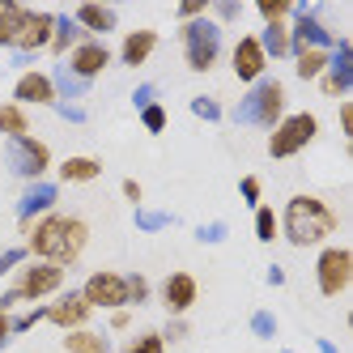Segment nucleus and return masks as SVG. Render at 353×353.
<instances>
[{
  "instance_id": "obj_1",
  "label": "nucleus",
  "mask_w": 353,
  "mask_h": 353,
  "mask_svg": "<svg viewBox=\"0 0 353 353\" xmlns=\"http://www.w3.org/2000/svg\"><path fill=\"white\" fill-rule=\"evenodd\" d=\"M85 247H90V225L81 217H68V213H47L26 230V251L43 264L68 268L81 260Z\"/></svg>"
},
{
  "instance_id": "obj_2",
  "label": "nucleus",
  "mask_w": 353,
  "mask_h": 353,
  "mask_svg": "<svg viewBox=\"0 0 353 353\" xmlns=\"http://www.w3.org/2000/svg\"><path fill=\"white\" fill-rule=\"evenodd\" d=\"M276 225L285 230V239H290L294 247H319L323 239H332V234H336L341 217H336V209L327 205V200L298 192V196L285 200V213L276 217Z\"/></svg>"
},
{
  "instance_id": "obj_3",
  "label": "nucleus",
  "mask_w": 353,
  "mask_h": 353,
  "mask_svg": "<svg viewBox=\"0 0 353 353\" xmlns=\"http://www.w3.org/2000/svg\"><path fill=\"white\" fill-rule=\"evenodd\" d=\"M285 119V85L276 77H260L243 94V103L234 107V123H251V128H276Z\"/></svg>"
},
{
  "instance_id": "obj_4",
  "label": "nucleus",
  "mask_w": 353,
  "mask_h": 353,
  "mask_svg": "<svg viewBox=\"0 0 353 353\" xmlns=\"http://www.w3.org/2000/svg\"><path fill=\"white\" fill-rule=\"evenodd\" d=\"M179 43H183V60H188L192 72H213L217 68V60H221V26L213 17L183 21Z\"/></svg>"
},
{
  "instance_id": "obj_5",
  "label": "nucleus",
  "mask_w": 353,
  "mask_h": 353,
  "mask_svg": "<svg viewBox=\"0 0 353 353\" xmlns=\"http://www.w3.org/2000/svg\"><path fill=\"white\" fill-rule=\"evenodd\" d=\"M315 137H319V115L315 111H285V119L268 132V158H276V162L298 158Z\"/></svg>"
},
{
  "instance_id": "obj_6",
  "label": "nucleus",
  "mask_w": 353,
  "mask_h": 353,
  "mask_svg": "<svg viewBox=\"0 0 353 353\" xmlns=\"http://www.w3.org/2000/svg\"><path fill=\"white\" fill-rule=\"evenodd\" d=\"M5 162H9V170L17 179L39 183L43 174L52 170V149H47V141H39V137H13V141H5Z\"/></svg>"
},
{
  "instance_id": "obj_7",
  "label": "nucleus",
  "mask_w": 353,
  "mask_h": 353,
  "mask_svg": "<svg viewBox=\"0 0 353 353\" xmlns=\"http://www.w3.org/2000/svg\"><path fill=\"white\" fill-rule=\"evenodd\" d=\"M64 290V268L60 264H43V260H30L17 268V281H13V294L21 302H47Z\"/></svg>"
},
{
  "instance_id": "obj_8",
  "label": "nucleus",
  "mask_w": 353,
  "mask_h": 353,
  "mask_svg": "<svg viewBox=\"0 0 353 353\" xmlns=\"http://www.w3.org/2000/svg\"><path fill=\"white\" fill-rule=\"evenodd\" d=\"M315 285L323 298H341L353 285V251L349 247H323L315 260Z\"/></svg>"
},
{
  "instance_id": "obj_9",
  "label": "nucleus",
  "mask_w": 353,
  "mask_h": 353,
  "mask_svg": "<svg viewBox=\"0 0 353 353\" xmlns=\"http://www.w3.org/2000/svg\"><path fill=\"white\" fill-rule=\"evenodd\" d=\"M56 34V13L52 9H21V21L13 30V52L17 56H39L43 47H52Z\"/></svg>"
},
{
  "instance_id": "obj_10",
  "label": "nucleus",
  "mask_w": 353,
  "mask_h": 353,
  "mask_svg": "<svg viewBox=\"0 0 353 353\" xmlns=\"http://www.w3.org/2000/svg\"><path fill=\"white\" fill-rule=\"evenodd\" d=\"M81 298L90 302L94 311H123V307H128V281H123V272L98 268V272L85 276Z\"/></svg>"
},
{
  "instance_id": "obj_11",
  "label": "nucleus",
  "mask_w": 353,
  "mask_h": 353,
  "mask_svg": "<svg viewBox=\"0 0 353 353\" xmlns=\"http://www.w3.org/2000/svg\"><path fill=\"white\" fill-rule=\"evenodd\" d=\"M319 90L327 98H349V90H353V43L349 39L332 43V52H327V72L319 77Z\"/></svg>"
},
{
  "instance_id": "obj_12",
  "label": "nucleus",
  "mask_w": 353,
  "mask_h": 353,
  "mask_svg": "<svg viewBox=\"0 0 353 353\" xmlns=\"http://www.w3.org/2000/svg\"><path fill=\"white\" fill-rule=\"evenodd\" d=\"M90 315H94V307L81 298V290H60V294L43 307V319L56 323V327H64V332H72V327H85Z\"/></svg>"
},
{
  "instance_id": "obj_13",
  "label": "nucleus",
  "mask_w": 353,
  "mask_h": 353,
  "mask_svg": "<svg viewBox=\"0 0 353 353\" xmlns=\"http://www.w3.org/2000/svg\"><path fill=\"white\" fill-rule=\"evenodd\" d=\"M56 200H60V183H47V179H39V183H30L26 192H21V200H17V225H21V234H26L39 217L52 213Z\"/></svg>"
},
{
  "instance_id": "obj_14",
  "label": "nucleus",
  "mask_w": 353,
  "mask_h": 353,
  "mask_svg": "<svg viewBox=\"0 0 353 353\" xmlns=\"http://www.w3.org/2000/svg\"><path fill=\"white\" fill-rule=\"evenodd\" d=\"M64 68H68V72H77L81 81H94L98 72H107V68H111V47H107V43H98V39H85V43H77V47L68 52Z\"/></svg>"
},
{
  "instance_id": "obj_15",
  "label": "nucleus",
  "mask_w": 353,
  "mask_h": 353,
  "mask_svg": "<svg viewBox=\"0 0 353 353\" xmlns=\"http://www.w3.org/2000/svg\"><path fill=\"white\" fill-rule=\"evenodd\" d=\"M230 68H234V77H239L243 85H256V81L264 77L268 56H264V47H260V39H256V34H243V39L234 43V52H230Z\"/></svg>"
},
{
  "instance_id": "obj_16",
  "label": "nucleus",
  "mask_w": 353,
  "mask_h": 353,
  "mask_svg": "<svg viewBox=\"0 0 353 353\" xmlns=\"http://www.w3.org/2000/svg\"><path fill=\"white\" fill-rule=\"evenodd\" d=\"M13 103L17 107H56V85L43 68H26L13 85Z\"/></svg>"
},
{
  "instance_id": "obj_17",
  "label": "nucleus",
  "mask_w": 353,
  "mask_h": 353,
  "mask_svg": "<svg viewBox=\"0 0 353 353\" xmlns=\"http://www.w3.org/2000/svg\"><path fill=\"white\" fill-rule=\"evenodd\" d=\"M196 298H200V285H196L192 272H170L162 281V307L170 315H188L196 307Z\"/></svg>"
},
{
  "instance_id": "obj_18",
  "label": "nucleus",
  "mask_w": 353,
  "mask_h": 353,
  "mask_svg": "<svg viewBox=\"0 0 353 353\" xmlns=\"http://www.w3.org/2000/svg\"><path fill=\"white\" fill-rule=\"evenodd\" d=\"M154 52H158V30L141 26V30H132V34H123L119 60H123V68H141V64H149V56H154Z\"/></svg>"
},
{
  "instance_id": "obj_19",
  "label": "nucleus",
  "mask_w": 353,
  "mask_h": 353,
  "mask_svg": "<svg viewBox=\"0 0 353 353\" xmlns=\"http://www.w3.org/2000/svg\"><path fill=\"white\" fill-rule=\"evenodd\" d=\"M72 21H77V26L94 39V34H111V30H115V21H119V13L107 9V5H94V0H85V5L72 9Z\"/></svg>"
},
{
  "instance_id": "obj_20",
  "label": "nucleus",
  "mask_w": 353,
  "mask_h": 353,
  "mask_svg": "<svg viewBox=\"0 0 353 353\" xmlns=\"http://www.w3.org/2000/svg\"><path fill=\"white\" fill-rule=\"evenodd\" d=\"M256 39H260V47H264V56H268V60H285V56H294L290 21H272V26H264Z\"/></svg>"
},
{
  "instance_id": "obj_21",
  "label": "nucleus",
  "mask_w": 353,
  "mask_h": 353,
  "mask_svg": "<svg viewBox=\"0 0 353 353\" xmlns=\"http://www.w3.org/2000/svg\"><path fill=\"white\" fill-rule=\"evenodd\" d=\"M90 34L77 26V21H72V13H56V34H52V47H47V52L52 56H68L72 47L77 43H85Z\"/></svg>"
},
{
  "instance_id": "obj_22",
  "label": "nucleus",
  "mask_w": 353,
  "mask_h": 353,
  "mask_svg": "<svg viewBox=\"0 0 353 353\" xmlns=\"http://www.w3.org/2000/svg\"><path fill=\"white\" fill-rule=\"evenodd\" d=\"M47 77H52V85H56V103H77V98H85L90 85H94V81H81L77 72H68L64 64H56Z\"/></svg>"
},
{
  "instance_id": "obj_23",
  "label": "nucleus",
  "mask_w": 353,
  "mask_h": 353,
  "mask_svg": "<svg viewBox=\"0 0 353 353\" xmlns=\"http://www.w3.org/2000/svg\"><path fill=\"white\" fill-rule=\"evenodd\" d=\"M98 174H103V162H98V158H85V154L60 162V179H64V183H94Z\"/></svg>"
},
{
  "instance_id": "obj_24",
  "label": "nucleus",
  "mask_w": 353,
  "mask_h": 353,
  "mask_svg": "<svg viewBox=\"0 0 353 353\" xmlns=\"http://www.w3.org/2000/svg\"><path fill=\"white\" fill-rule=\"evenodd\" d=\"M64 349L68 353H111V341L103 332H94V327H72V332H64Z\"/></svg>"
},
{
  "instance_id": "obj_25",
  "label": "nucleus",
  "mask_w": 353,
  "mask_h": 353,
  "mask_svg": "<svg viewBox=\"0 0 353 353\" xmlns=\"http://www.w3.org/2000/svg\"><path fill=\"white\" fill-rule=\"evenodd\" d=\"M0 137H5V141H13V137H30V115H26V107L0 103Z\"/></svg>"
},
{
  "instance_id": "obj_26",
  "label": "nucleus",
  "mask_w": 353,
  "mask_h": 353,
  "mask_svg": "<svg viewBox=\"0 0 353 353\" xmlns=\"http://www.w3.org/2000/svg\"><path fill=\"white\" fill-rule=\"evenodd\" d=\"M294 72L302 81H319L327 72V52H294Z\"/></svg>"
},
{
  "instance_id": "obj_27",
  "label": "nucleus",
  "mask_w": 353,
  "mask_h": 353,
  "mask_svg": "<svg viewBox=\"0 0 353 353\" xmlns=\"http://www.w3.org/2000/svg\"><path fill=\"white\" fill-rule=\"evenodd\" d=\"M21 9L26 5H17V0H0V47H13V30L21 21Z\"/></svg>"
},
{
  "instance_id": "obj_28",
  "label": "nucleus",
  "mask_w": 353,
  "mask_h": 353,
  "mask_svg": "<svg viewBox=\"0 0 353 353\" xmlns=\"http://www.w3.org/2000/svg\"><path fill=\"white\" fill-rule=\"evenodd\" d=\"M137 230H145V234H158V230H166V225L174 221L170 213H158V209H137Z\"/></svg>"
},
{
  "instance_id": "obj_29",
  "label": "nucleus",
  "mask_w": 353,
  "mask_h": 353,
  "mask_svg": "<svg viewBox=\"0 0 353 353\" xmlns=\"http://www.w3.org/2000/svg\"><path fill=\"white\" fill-rule=\"evenodd\" d=\"M276 230H281V225H276V209L256 205V239H260V243H272Z\"/></svg>"
},
{
  "instance_id": "obj_30",
  "label": "nucleus",
  "mask_w": 353,
  "mask_h": 353,
  "mask_svg": "<svg viewBox=\"0 0 353 353\" xmlns=\"http://www.w3.org/2000/svg\"><path fill=\"white\" fill-rule=\"evenodd\" d=\"M119 353H166V341H162V332H141V336H132L128 345H123Z\"/></svg>"
},
{
  "instance_id": "obj_31",
  "label": "nucleus",
  "mask_w": 353,
  "mask_h": 353,
  "mask_svg": "<svg viewBox=\"0 0 353 353\" xmlns=\"http://www.w3.org/2000/svg\"><path fill=\"white\" fill-rule=\"evenodd\" d=\"M256 13L264 17V26H272V21H290L294 5H290V0H260V5H256Z\"/></svg>"
},
{
  "instance_id": "obj_32",
  "label": "nucleus",
  "mask_w": 353,
  "mask_h": 353,
  "mask_svg": "<svg viewBox=\"0 0 353 353\" xmlns=\"http://www.w3.org/2000/svg\"><path fill=\"white\" fill-rule=\"evenodd\" d=\"M192 115L205 119V123H217V119H221V103H217L213 94H196V98H192Z\"/></svg>"
},
{
  "instance_id": "obj_33",
  "label": "nucleus",
  "mask_w": 353,
  "mask_h": 353,
  "mask_svg": "<svg viewBox=\"0 0 353 353\" xmlns=\"http://www.w3.org/2000/svg\"><path fill=\"white\" fill-rule=\"evenodd\" d=\"M123 281H128V307H145L149 302V281L141 272H123Z\"/></svg>"
},
{
  "instance_id": "obj_34",
  "label": "nucleus",
  "mask_w": 353,
  "mask_h": 353,
  "mask_svg": "<svg viewBox=\"0 0 353 353\" xmlns=\"http://www.w3.org/2000/svg\"><path fill=\"white\" fill-rule=\"evenodd\" d=\"M141 123H145V132H166V107L162 103H149L145 111H141Z\"/></svg>"
},
{
  "instance_id": "obj_35",
  "label": "nucleus",
  "mask_w": 353,
  "mask_h": 353,
  "mask_svg": "<svg viewBox=\"0 0 353 353\" xmlns=\"http://www.w3.org/2000/svg\"><path fill=\"white\" fill-rule=\"evenodd\" d=\"M26 256H30L26 247H5V251H0V276H9L13 268H21V264H26Z\"/></svg>"
},
{
  "instance_id": "obj_36",
  "label": "nucleus",
  "mask_w": 353,
  "mask_h": 353,
  "mask_svg": "<svg viewBox=\"0 0 353 353\" xmlns=\"http://www.w3.org/2000/svg\"><path fill=\"white\" fill-rule=\"evenodd\" d=\"M251 332H256L260 341H272V336H276V319H272V311H256V315H251Z\"/></svg>"
},
{
  "instance_id": "obj_37",
  "label": "nucleus",
  "mask_w": 353,
  "mask_h": 353,
  "mask_svg": "<svg viewBox=\"0 0 353 353\" xmlns=\"http://www.w3.org/2000/svg\"><path fill=\"white\" fill-rule=\"evenodd\" d=\"M188 332H192L188 319H183V315H170V323L162 327V341H166V345H179V341H188Z\"/></svg>"
},
{
  "instance_id": "obj_38",
  "label": "nucleus",
  "mask_w": 353,
  "mask_h": 353,
  "mask_svg": "<svg viewBox=\"0 0 353 353\" xmlns=\"http://www.w3.org/2000/svg\"><path fill=\"white\" fill-rule=\"evenodd\" d=\"M239 196L247 200L251 209L260 205V196H264V188H260V179H256V174H243V179H239Z\"/></svg>"
},
{
  "instance_id": "obj_39",
  "label": "nucleus",
  "mask_w": 353,
  "mask_h": 353,
  "mask_svg": "<svg viewBox=\"0 0 353 353\" xmlns=\"http://www.w3.org/2000/svg\"><path fill=\"white\" fill-rule=\"evenodd\" d=\"M174 13H179V21H196V17H209V0H183V5L174 9Z\"/></svg>"
},
{
  "instance_id": "obj_40",
  "label": "nucleus",
  "mask_w": 353,
  "mask_h": 353,
  "mask_svg": "<svg viewBox=\"0 0 353 353\" xmlns=\"http://www.w3.org/2000/svg\"><path fill=\"white\" fill-rule=\"evenodd\" d=\"M225 234H230V225H225V221H209V225H200V230H196L200 243H221Z\"/></svg>"
},
{
  "instance_id": "obj_41",
  "label": "nucleus",
  "mask_w": 353,
  "mask_h": 353,
  "mask_svg": "<svg viewBox=\"0 0 353 353\" xmlns=\"http://www.w3.org/2000/svg\"><path fill=\"white\" fill-rule=\"evenodd\" d=\"M56 115L68 123H85V107H77V103H56Z\"/></svg>"
},
{
  "instance_id": "obj_42",
  "label": "nucleus",
  "mask_w": 353,
  "mask_h": 353,
  "mask_svg": "<svg viewBox=\"0 0 353 353\" xmlns=\"http://www.w3.org/2000/svg\"><path fill=\"white\" fill-rule=\"evenodd\" d=\"M239 13H243V5H239V0H221V5H217V17H213V21L221 26V21H234Z\"/></svg>"
},
{
  "instance_id": "obj_43",
  "label": "nucleus",
  "mask_w": 353,
  "mask_h": 353,
  "mask_svg": "<svg viewBox=\"0 0 353 353\" xmlns=\"http://www.w3.org/2000/svg\"><path fill=\"white\" fill-rule=\"evenodd\" d=\"M132 103H137V111H145L149 103H158V90H154V85H137V90H132Z\"/></svg>"
},
{
  "instance_id": "obj_44",
  "label": "nucleus",
  "mask_w": 353,
  "mask_h": 353,
  "mask_svg": "<svg viewBox=\"0 0 353 353\" xmlns=\"http://www.w3.org/2000/svg\"><path fill=\"white\" fill-rule=\"evenodd\" d=\"M39 319H43V307H34V311H26V315H17V319H13V332H30Z\"/></svg>"
},
{
  "instance_id": "obj_45",
  "label": "nucleus",
  "mask_w": 353,
  "mask_h": 353,
  "mask_svg": "<svg viewBox=\"0 0 353 353\" xmlns=\"http://www.w3.org/2000/svg\"><path fill=\"white\" fill-rule=\"evenodd\" d=\"M341 132H345V137H353V103H349V98L341 103Z\"/></svg>"
},
{
  "instance_id": "obj_46",
  "label": "nucleus",
  "mask_w": 353,
  "mask_h": 353,
  "mask_svg": "<svg viewBox=\"0 0 353 353\" xmlns=\"http://www.w3.org/2000/svg\"><path fill=\"white\" fill-rule=\"evenodd\" d=\"M123 200L141 209V183H137V179H123Z\"/></svg>"
},
{
  "instance_id": "obj_47",
  "label": "nucleus",
  "mask_w": 353,
  "mask_h": 353,
  "mask_svg": "<svg viewBox=\"0 0 353 353\" xmlns=\"http://www.w3.org/2000/svg\"><path fill=\"white\" fill-rule=\"evenodd\" d=\"M128 323H132L128 307H123V311H111V327H115V332H123V327H128Z\"/></svg>"
},
{
  "instance_id": "obj_48",
  "label": "nucleus",
  "mask_w": 353,
  "mask_h": 353,
  "mask_svg": "<svg viewBox=\"0 0 353 353\" xmlns=\"http://www.w3.org/2000/svg\"><path fill=\"white\" fill-rule=\"evenodd\" d=\"M9 336H13V319H9L5 311H0V349L9 345Z\"/></svg>"
},
{
  "instance_id": "obj_49",
  "label": "nucleus",
  "mask_w": 353,
  "mask_h": 353,
  "mask_svg": "<svg viewBox=\"0 0 353 353\" xmlns=\"http://www.w3.org/2000/svg\"><path fill=\"white\" fill-rule=\"evenodd\" d=\"M268 285H285V268L281 264H268Z\"/></svg>"
},
{
  "instance_id": "obj_50",
  "label": "nucleus",
  "mask_w": 353,
  "mask_h": 353,
  "mask_svg": "<svg viewBox=\"0 0 353 353\" xmlns=\"http://www.w3.org/2000/svg\"><path fill=\"white\" fill-rule=\"evenodd\" d=\"M17 302H21V298H17L13 290H5V294H0V311H5V315H9V311L17 307Z\"/></svg>"
},
{
  "instance_id": "obj_51",
  "label": "nucleus",
  "mask_w": 353,
  "mask_h": 353,
  "mask_svg": "<svg viewBox=\"0 0 353 353\" xmlns=\"http://www.w3.org/2000/svg\"><path fill=\"white\" fill-rule=\"evenodd\" d=\"M319 353H336V345L332 341H319Z\"/></svg>"
},
{
  "instance_id": "obj_52",
  "label": "nucleus",
  "mask_w": 353,
  "mask_h": 353,
  "mask_svg": "<svg viewBox=\"0 0 353 353\" xmlns=\"http://www.w3.org/2000/svg\"><path fill=\"white\" fill-rule=\"evenodd\" d=\"M281 353H294V349H281Z\"/></svg>"
}]
</instances>
